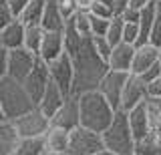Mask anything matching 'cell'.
<instances>
[{
  "instance_id": "obj_1",
  "label": "cell",
  "mask_w": 161,
  "mask_h": 155,
  "mask_svg": "<svg viewBox=\"0 0 161 155\" xmlns=\"http://www.w3.org/2000/svg\"><path fill=\"white\" fill-rule=\"evenodd\" d=\"M73 87H70V93L80 95L85 91H93L97 89L99 81L103 79V75L109 71L107 63L97 54L93 47V36L87 34L83 36V42H80V48L73 54Z\"/></svg>"
},
{
  "instance_id": "obj_2",
  "label": "cell",
  "mask_w": 161,
  "mask_h": 155,
  "mask_svg": "<svg viewBox=\"0 0 161 155\" xmlns=\"http://www.w3.org/2000/svg\"><path fill=\"white\" fill-rule=\"evenodd\" d=\"M113 115H115V109L111 107V103L97 89L79 95V119L83 127L101 133L113 121Z\"/></svg>"
},
{
  "instance_id": "obj_3",
  "label": "cell",
  "mask_w": 161,
  "mask_h": 155,
  "mask_svg": "<svg viewBox=\"0 0 161 155\" xmlns=\"http://www.w3.org/2000/svg\"><path fill=\"white\" fill-rule=\"evenodd\" d=\"M101 139H103V147L109 149L115 155H133L135 147V137L131 133L127 113L117 109L113 115V121L107 125L105 131H101Z\"/></svg>"
},
{
  "instance_id": "obj_4",
  "label": "cell",
  "mask_w": 161,
  "mask_h": 155,
  "mask_svg": "<svg viewBox=\"0 0 161 155\" xmlns=\"http://www.w3.org/2000/svg\"><path fill=\"white\" fill-rule=\"evenodd\" d=\"M0 105H2L6 119H10V121H14L16 117L24 115L32 107H36L32 103V99L28 97L24 85L16 79L8 77V75H4L0 79Z\"/></svg>"
},
{
  "instance_id": "obj_5",
  "label": "cell",
  "mask_w": 161,
  "mask_h": 155,
  "mask_svg": "<svg viewBox=\"0 0 161 155\" xmlns=\"http://www.w3.org/2000/svg\"><path fill=\"white\" fill-rule=\"evenodd\" d=\"M103 147V139H101V133L93 131V129H87L83 125L70 129L69 131V151L70 155H93L101 151Z\"/></svg>"
},
{
  "instance_id": "obj_6",
  "label": "cell",
  "mask_w": 161,
  "mask_h": 155,
  "mask_svg": "<svg viewBox=\"0 0 161 155\" xmlns=\"http://www.w3.org/2000/svg\"><path fill=\"white\" fill-rule=\"evenodd\" d=\"M12 123L16 127L20 139H42V135L50 127V119L38 107H32L24 115L16 117Z\"/></svg>"
},
{
  "instance_id": "obj_7",
  "label": "cell",
  "mask_w": 161,
  "mask_h": 155,
  "mask_svg": "<svg viewBox=\"0 0 161 155\" xmlns=\"http://www.w3.org/2000/svg\"><path fill=\"white\" fill-rule=\"evenodd\" d=\"M149 97V85L139 77V75L129 73L127 81L123 85L121 91V99H119V109L121 111H131L133 107H137L139 103H143Z\"/></svg>"
},
{
  "instance_id": "obj_8",
  "label": "cell",
  "mask_w": 161,
  "mask_h": 155,
  "mask_svg": "<svg viewBox=\"0 0 161 155\" xmlns=\"http://www.w3.org/2000/svg\"><path fill=\"white\" fill-rule=\"evenodd\" d=\"M48 69V77L54 85H58V89L64 95H70V87H73V58L67 53H60L57 58H53L50 63H47Z\"/></svg>"
},
{
  "instance_id": "obj_9",
  "label": "cell",
  "mask_w": 161,
  "mask_h": 155,
  "mask_svg": "<svg viewBox=\"0 0 161 155\" xmlns=\"http://www.w3.org/2000/svg\"><path fill=\"white\" fill-rule=\"evenodd\" d=\"M36 63H38V57L34 53L26 51L24 47L12 48V51H8V71H6V75L22 83L26 79V75L34 69Z\"/></svg>"
},
{
  "instance_id": "obj_10",
  "label": "cell",
  "mask_w": 161,
  "mask_h": 155,
  "mask_svg": "<svg viewBox=\"0 0 161 155\" xmlns=\"http://www.w3.org/2000/svg\"><path fill=\"white\" fill-rule=\"evenodd\" d=\"M50 125L54 127H60V129H70L79 127L80 125V119H79V95L70 93L64 97L63 105L54 111V115L50 117Z\"/></svg>"
},
{
  "instance_id": "obj_11",
  "label": "cell",
  "mask_w": 161,
  "mask_h": 155,
  "mask_svg": "<svg viewBox=\"0 0 161 155\" xmlns=\"http://www.w3.org/2000/svg\"><path fill=\"white\" fill-rule=\"evenodd\" d=\"M129 73H121V71H109L103 75V79L97 85V91L103 95L105 99L111 103V107L117 111L119 109V99H121V91H123V85L127 81Z\"/></svg>"
},
{
  "instance_id": "obj_12",
  "label": "cell",
  "mask_w": 161,
  "mask_h": 155,
  "mask_svg": "<svg viewBox=\"0 0 161 155\" xmlns=\"http://www.w3.org/2000/svg\"><path fill=\"white\" fill-rule=\"evenodd\" d=\"M48 83H50V77H48L47 63H42V61L38 58V63L34 64V69L26 75V79L22 81L24 89H26L28 97L32 99L34 105L40 101V97H42V93H44V89H47Z\"/></svg>"
},
{
  "instance_id": "obj_13",
  "label": "cell",
  "mask_w": 161,
  "mask_h": 155,
  "mask_svg": "<svg viewBox=\"0 0 161 155\" xmlns=\"http://www.w3.org/2000/svg\"><path fill=\"white\" fill-rule=\"evenodd\" d=\"M133 53L135 47L129 42H119L111 48L107 67L111 71H121V73H131V63H133Z\"/></svg>"
},
{
  "instance_id": "obj_14",
  "label": "cell",
  "mask_w": 161,
  "mask_h": 155,
  "mask_svg": "<svg viewBox=\"0 0 161 155\" xmlns=\"http://www.w3.org/2000/svg\"><path fill=\"white\" fill-rule=\"evenodd\" d=\"M159 48L161 47H155V44H151V42L135 44L133 63H131V73H133V75H141L145 69H149L153 63H157Z\"/></svg>"
},
{
  "instance_id": "obj_15",
  "label": "cell",
  "mask_w": 161,
  "mask_h": 155,
  "mask_svg": "<svg viewBox=\"0 0 161 155\" xmlns=\"http://www.w3.org/2000/svg\"><path fill=\"white\" fill-rule=\"evenodd\" d=\"M60 53H64L63 30H44L42 42H40V48H38V58L42 63H50L53 58H57Z\"/></svg>"
},
{
  "instance_id": "obj_16",
  "label": "cell",
  "mask_w": 161,
  "mask_h": 155,
  "mask_svg": "<svg viewBox=\"0 0 161 155\" xmlns=\"http://www.w3.org/2000/svg\"><path fill=\"white\" fill-rule=\"evenodd\" d=\"M127 113V121L131 127V133H133L135 141L141 139L145 133H149V109H147V99L143 103H139L137 107H133Z\"/></svg>"
},
{
  "instance_id": "obj_17",
  "label": "cell",
  "mask_w": 161,
  "mask_h": 155,
  "mask_svg": "<svg viewBox=\"0 0 161 155\" xmlns=\"http://www.w3.org/2000/svg\"><path fill=\"white\" fill-rule=\"evenodd\" d=\"M64 97H67V95H64V93L58 89V85H54L53 81H50V83L47 85V89H44V93H42V97H40V101L36 103V107L50 119V117L54 115V111H57L60 105H63Z\"/></svg>"
},
{
  "instance_id": "obj_18",
  "label": "cell",
  "mask_w": 161,
  "mask_h": 155,
  "mask_svg": "<svg viewBox=\"0 0 161 155\" xmlns=\"http://www.w3.org/2000/svg\"><path fill=\"white\" fill-rule=\"evenodd\" d=\"M24 42V24L20 22V18H12L6 26L0 30V44L8 51L22 47Z\"/></svg>"
},
{
  "instance_id": "obj_19",
  "label": "cell",
  "mask_w": 161,
  "mask_h": 155,
  "mask_svg": "<svg viewBox=\"0 0 161 155\" xmlns=\"http://www.w3.org/2000/svg\"><path fill=\"white\" fill-rule=\"evenodd\" d=\"M42 143H44L47 149L54 151L57 155H63V153L69 151V131L50 125L47 129V133L42 135Z\"/></svg>"
},
{
  "instance_id": "obj_20",
  "label": "cell",
  "mask_w": 161,
  "mask_h": 155,
  "mask_svg": "<svg viewBox=\"0 0 161 155\" xmlns=\"http://www.w3.org/2000/svg\"><path fill=\"white\" fill-rule=\"evenodd\" d=\"M20 141V135L10 119L0 121V155H12Z\"/></svg>"
},
{
  "instance_id": "obj_21",
  "label": "cell",
  "mask_w": 161,
  "mask_h": 155,
  "mask_svg": "<svg viewBox=\"0 0 161 155\" xmlns=\"http://www.w3.org/2000/svg\"><path fill=\"white\" fill-rule=\"evenodd\" d=\"M38 24L42 26V30H63L64 18H63V14H60V10H58L57 0H47Z\"/></svg>"
},
{
  "instance_id": "obj_22",
  "label": "cell",
  "mask_w": 161,
  "mask_h": 155,
  "mask_svg": "<svg viewBox=\"0 0 161 155\" xmlns=\"http://www.w3.org/2000/svg\"><path fill=\"white\" fill-rule=\"evenodd\" d=\"M155 2L151 0L147 6H143L139 10V18H137V26H139V41L137 44L149 42V34H151V26H153V16H155Z\"/></svg>"
},
{
  "instance_id": "obj_23",
  "label": "cell",
  "mask_w": 161,
  "mask_h": 155,
  "mask_svg": "<svg viewBox=\"0 0 161 155\" xmlns=\"http://www.w3.org/2000/svg\"><path fill=\"white\" fill-rule=\"evenodd\" d=\"M133 155H161V135L149 131L135 141Z\"/></svg>"
},
{
  "instance_id": "obj_24",
  "label": "cell",
  "mask_w": 161,
  "mask_h": 155,
  "mask_svg": "<svg viewBox=\"0 0 161 155\" xmlns=\"http://www.w3.org/2000/svg\"><path fill=\"white\" fill-rule=\"evenodd\" d=\"M80 42H83V34H80L77 28L73 26V22L64 20V26H63V47H64V53L69 57H73L75 53L80 48Z\"/></svg>"
},
{
  "instance_id": "obj_25",
  "label": "cell",
  "mask_w": 161,
  "mask_h": 155,
  "mask_svg": "<svg viewBox=\"0 0 161 155\" xmlns=\"http://www.w3.org/2000/svg\"><path fill=\"white\" fill-rule=\"evenodd\" d=\"M42 34H44V30H42L40 24H24V42H22V47L38 57V48H40V42H42Z\"/></svg>"
},
{
  "instance_id": "obj_26",
  "label": "cell",
  "mask_w": 161,
  "mask_h": 155,
  "mask_svg": "<svg viewBox=\"0 0 161 155\" xmlns=\"http://www.w3.org/2000/svg\"><path fill=\"white\" fill-rule=\"evenodd\" d=\"M44 4H47V0H28L22 14L18 16L20 22L22 24H38L40 16H42V10H44Z\"/></svg>"
},
{
  "instance_id": "obj_27",
  "label": "cell",
  "mask_w": 161,
  "mask_h": 155,
  "mask_svg": "<svg viewBox=\"0 0 161 155\" xmlns=\"http://www.w3.org/2000/svg\"><path fill=\"white\" fill-rule=\"evenodd\" d=\"M44 149L42 139H20L12 155H40Z\"/></svg>"
},
{
  "instance_id": "obj_28",
  "label": "cell",
  "mask_w": 161,
  "mask_h": 155,
  "mask_svg": "<svg viewBox=\"0 0 161 155\" xmlns=\"http://www.w3.org/2000/svg\"><path fill=\"white\" fill-rule=\"evenodd\" d=\"M105 38H107V42L111 47H115V44L121 42V38H123V20H121V16L115 14L113 18L109 20V26H107V32H105Z\"/></svg>"
},
{
  "instance_id": "obj_29",
  "label": "cell",
  "mask_w": 161,
  "mask_h": 155,
  "mask_svg": "<svg viewBox=\"0 0 161 155\" xmlns=\"http://www.w3.org/2000/svg\"><path fill=\"white\" fill-rule=\"evenodd\" d=\"M69 20L73 22V26L77 28V30L83 34V36L91 34V22H89V12H87V10H77L73 16L69 18Z\"/></svg>"
},
{
  "instance_id": "obj_30",
  "label": "cell",
  "mask_w": 161,
  "mask_h": 155,
  "mask_svg": "<svg viewBox=\"0 0 161 155\" xmlns=\"http://www.w3.org/2000/svg\"><path fill=\"white\" fill-rule=\"evenodd\" d=\"M149 42L155 47H161V2H155V16H153V26H151Z\"/></svg>"
},
{
  "instance_id": "obj_31",
  "label": "cell",
  "mask_w": 161,
  "mask_h": 155,
  "mask_svg": "<svg viewBox=\"0 0 161 155\" xmlns=\"http://www.w3.org/2000/svg\"><path fill=\"white\" fill-rule=\"evenodd\" d=\"M139 41V26L137 22H123V38L121 42H129V44H137Z\"/></svg>"
},
{
  "instance_id": "obj_32",
  "label": "cell",
  "mask_w": 161,
  "mask_h": 155,
  "mask_svg": "<svg viewBox=\"0 0 161 155\" xmlns=\"http://www.w3.org/2000/svg\"><path fill=\"white\" fill-rule=\"evenodd\" d=\"M89 22H91V36H105L107 26H109V20H107V18L93 16V14L89 12Z\"/></svg>"
},
{
  "instance_id": "obj_33",
  "label": "cell",
  "mask_w": 161,
  "mask_h": 155,
  "mask_svg": "<svg viewBox=\"0 0 161 155\" xmlns=\"http://www.w3.org/2000/svg\"><path fill=\"white\" fill-rule=\"evenodd\" d=\"M89 12L93 14V16L107 18V20H111V18L115 16V10H113V6H109V4H103V2H97V0H95V2L91 4Z\"/></svg>"
},
{
  "instance_id": "obj_34",
  "label": "cell",
  "mask_w": 161,
  "mask_h": 155,
  "mask_svg": "<svg viewBox=\"0 0 161 155\" xmlns=\"http://www.w3.org/2000/svg\"><path fill=\"white\" fill-rule=\"evenodd\" d=\"M93 47H95V51H97V54L101 58H103L105 63H107V58H109V53H111V44L107 42V38L105 36H93Z\"/></svg>"
},
{
  "instance_id": "obj_35",
  "label": "cell",
  "mask_w": 161,
  "mask_h": 155,
  "mask_svg": "<svg viewBox=\"0 0 161 155\" xmlns=\"http://www.w3.org/2000/svg\"><path fill=\"white\" fill-rule=\"evenodd\" d=\"M139 77L143 79V81L147 83V85H151V83H155V81H157V79L161 77V67H159V63H153V64H151L149 69H145V71L141 73Z\"/></svg>"
},
{
  "instance_id": "obj_36",
  "label": "cell",
  "mask_w": 161,
  "mask_h": 155,
  "mask_svg": "<svg viewBox=\"0 0 161 155\" xmlns=\"http://www.w3.org/2000/svg\"><path fill=\"white\" fill-rule=\"evenodd\" d=\"M57 4H58V10H60V14H63L64 20L70 18L75 12H77V4H75V0H57Z\"/></svg>"
},
{
  "instance_id": "obj_37",
  "label": "cell",
  "mask_w": 161,
  "mask_h": 155,
  "mask_svg": "<svg viewBox=\"0 0 161 155\" xmlns=\"http://www.w3.org/2000/svg\"><path fill=\"white\" fill-rule=\"evenodd\" d=\"M6 4H8V10H10V14H12L14 18H18L20 14H22L24 6L28 4V0H6Z\"/></svg>"
},
{
  "instance_id": "obj_38",
  "label": "cell",
  "mask_w": 161,
  "mask_h": 155,
  "mask_svg": "<svg viewBox=\"0 0 161 155\" xmlns=\"http://www.w3.org/2000/svg\"><path fill=\"white\" fill-rule=\"evenodd\" d=\"M12 14H10V10H8V4H6V0H0V30H2L6 24L12 20Z\"/></svg>"
},
{
  "instance_id": "obj_39",
  "label": "cell",
  "mask_w": 161,
  "mask_h": 155,
  "mask_svg": "<svg viewBox=\"0 0 161 155\" xmlns=\"http://www.w3.org/2000/svg\"><path fill=\"white\" fill-rule=\"evenodd\" d=\"M147 107H149L151 113H155V115L161 117V97L159 95H149L147 97Z\"/></svg>"
},
{
  "instance_id": "obj_40",
  "label": "cell",
  "mask_w": 161,
  "mask_h": 155,
  "mask_svg": "<svg viewBox=\"0 0 161 155\" xmlns=\"http://www.w3.org/2000/svg\"><path fill=\"white\" fill-rule=\"evenodd\" d=\"M117 16H121V20H123V22H137V18H139V10H135V8L127 6L121 14H117Z\"/></svg>"
},
{
  "instance_id": "obj_41",
  "label": "cell",
  "mask_w": 161,
  "mask_h": 155,
  "mask_svg": "<svg viewBox=\"0 0 161 155\" xmlns=\"http://www.w3.org/2000/svg\"><path fill=\"white\" fill-rule=\"evenodd\" d=\"M6 71H8V48L0 44V79L6 75Z\"/></svg>"
},
{
  "instance_id": "obj_42",
  "label": "cell",
  "mask_w": 161,
  "mask_h": 155,
  "mask_svg": "<svg viewBox=\"0 0 161 155\" xmlns=\"http://www.w3.org/2000/svg\"><path fill=\"white\" fill-rule=\"evenodd\" d=\"M127 6H129V0H113V10H115V14H121Z\"/></svg>"
},
{
  "instance_id": "obj_43",
  "label": "cell",
  "mask_w": 161,
  "mask_h": 155,
  "mask_svg": "<svg viewBox=\"0 0 161 155\" xmlns=\"http://www.w3.org/2000/svg\"><path fill=\"white\" fill-rule=\"evenodd\" d=\"M149 95H159V97H161V77L155 83L149 85Z\"/></svg>"
},
{
  "instance_id": "obj_44",
  "label": "cell",
  "mask_w": 161,
  "mask_h": 155,
  "mask_svg": "<svg viewBox=\"0 0 161 155\" xmlns=\"http://www.w3.org/2000/svg\"><path fill=\"white\" fill-rule=\"evenodd\" d=\"M95 0H75V4H77V10H87L91 8V4H93Z\"/></svg>"
},
{
  "instance_id": "obj_45",
  "label": "cell",
  "mask_w": 161,
  "mask_h": 155,
  "mask_svg": "<svg viewBox=\"0 0 161 155\" xmlns=\"http://www.w3.org/2000/svg\"><path fill=\"white\" fill-rule=\"evenodd\" d=\"M149 2H151V0H129V6L135 8V10H141V8L147 6Z\"/></svg>"
},
{
  "instance_id": "obj_46",
  "label": "cell",
  "mask_w": 161,
  "mask_h": 155,
  "mask_svg": "<svg viewBox=\"0 0 161 155\" xmlns=\"http://www.w3.org/2000/svg\"><path fill=\"white\" fill-rule=\"evenodd\" d=\"M93 155H115V153H111L109 149H101V151H97V153H93Z\"/></svg>"
},
{
  "instance_id": "obj_47",
  "label": "cell",
  "mask_w": 161,
  "mask_h": 155,
  "mask_svg": "<svg viewBox=\"0 0 161 155\" xmlns=\"http://www.w3.org/2000/svg\"><path fill=\"white\" fill-rule=\"evenodd\" d=\"M40 155H57V153H54V151H50V149H47V147H44V149H42V153H40Z\"/></svg>"
},
{
  "instance_id": "obj_48",
  "label": "cell",
  "mask_w": 161,
  "mask_h": 155,
  "mask_svg": "<svg viewBox=\"0 0 161 155\" xmlns=\"http://www.w3.org/2000/svg\"><path fill=\"white\" fill-rule=\"evenodd\" d=\"M6 119V115H4V111H2V105H0V121H4Z\"/></svg>"
},
{
  "instance_id": "obj_49",
  "label": "cell",
  "mask_w": 161,
  "mask_h": 155,
  "mask_svg": "<svg viewBox=\"0 0 161 155\" xmlns=\"http://www.w3.org/2000/svg\"><path fill=\"white\" fill-rule=\"evenodd\" d=\"M97 2H103V4H109V6H113V0H97Z\"/></svg>"
},
{
  "instance_id": "obj_50",
  "label": "cell",
  "mask_w": 161,
  "mask_h": 155,
  "mask_svg": "<svg viewBox=\"0 0 161 155\" xmlns=\"http://www.w3.org/2000/svg\"><path fill=\"white\" fill-rule=\"evenodd\" d=\"M157 63H159V67H161V48H159V58H157Z\"/></svg>"
},
{
  "instance_id": "obj_51",
  "label": "cell",
  "mask_w": 161,
  "mask_h": 155,
  "mask_svg": "<svg viewBox=\"0 0 161 155\" xmlns=\"http://www.w3.org/2000/svg\"><path fill=\"white\" fill-rule=\"evenodd\" d=\"M63 155H70V153H63Z\"/></svg>"
},
{
  "instance_id": "obj_52",
  "label": "cell",
  "mask_w": 161,
  "mask_h": 155,
  "mask_svg": "<svg viewBox=\"0 0 161 155\" xmlns=\"http://www.w3.org/2000/svg\"><path fill=\"white\" fill-rule=\"evenodd\" d=\"M159 2H161V0H159Z\"/></svg>"
}]
</instances>
